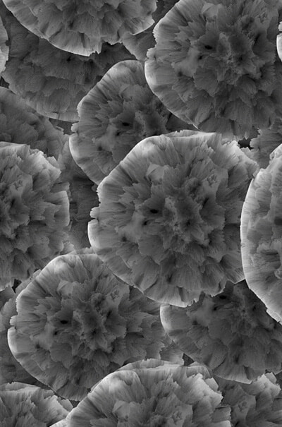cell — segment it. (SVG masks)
I'll use <instances>...</instances> for the list:
<instances>
[{"label": "cell", "mask_w": 282, "mask_h": 427, "mask_svg": "<svg viewBox=\"0 0 282 427\" xmlns=\"http://www.w3.org/2000/svg\"><path fill=\"white\" fill-rule=\"evenodd\" d=\"M212 376L222 395L219 406L230 409L231 427H282L281 389L274 374L251 383Z\"/></svg>", "instance_id": "12"}, {"label": "cell", "mask_w": 282, "mask_h": 427, "mask_svg": "<svg viewBox=\"0 0 282 427\" xmlns=\"http://www.w3.org/2000/svg\"><path fill=\"white\" fill-rule=\"evenodd\" d=\"M25 28L65 51L89 56L159 21L176 0H2Z\"/></svg>", "instance_id": "8"}, {"label": "cell", "mask_w": 282, "mask_h": 427, "mask_svg": "<svg viewBox=\"0 0 282 427\" xmlns=\"http://www.w3.org/2000/svg\"><path fill=\"white\" fill-rule=\"evenodd\" d=\"M268 167L271 174L272 196L278 198L282 194V145L271 155Z\"/></svg>", "instance_id": "16"}, {"label": "cell", "mask_w": 282, "mask_h": 427, "mask_svg": "<svg viewBox=\"0 0 282 427\" xmlns=\"http://www.w3.org/2000/svg\"><path fill=\"white\" fill-rule=\"evenodd\" d=\"M0 397V427L52 426L77 405L51 388L21 382L1 384Z\"/></svg>", "instance_id": "13"}, {"label": "cell", "mask_w": 282, "mask_h": 427, "mask_svg": "<svg viewBox=\"0 0 282 427\" xmlns=\"http://www.w3.org/2000/svg\"><path fill=\"white\" fill-rule=\"evenodd\" d=\"M221 147L175 167L150 170V193L118 229L127 265L147 296L185 307L202 294L245 279L240 224L250 174Z\"/></svg>", "instance_id": "3"}, {"label": "cell", "mask_w": 282, "mask_h": 427, "mask_svg": "<svg viewBox=\"0 0 282 427\" xmlns=\"http://www.w3.org/2000/svg\"><path fill=\"white\" fill-rule=\"evenodd\" d=\"M147 83L145 66L137 60L115 64L79 104L78 121L72 126L69 143L99 139L125 101Z\"/></svg>", "instance_id": "10"}, {"label": "cell", "mask_w": 282, "mask_h": 427, "mask_svg": "<svg viewBox=\"0 0 282 427\" xmlns=\"http://www.w3.org/2000/svg\"><path fill=\"white\" fill-rule=\"evenodd\" d=\"M0 169V259L40 268L61 255L67 241V193L51 191L61 170L42 152L4 142Z\"/></svg>", "instance_id": "5"}, {"label": "cell", "mask_w": 282, "mask_h": 427, "mask_svg": "<svg viewBox=\"0 0 282 427\" xmlns=\"http://www.w3.org/2000/svg\"><path fill=\"white\" fill-rule=\"evenodd\" d=\"M0 18L10 47L1 78L7 88L50 119L78 121L82 100L115 64L137 60L123 43H104L86 56L54 46L25 28L0 1Z\"/></svg>", "instance_id": "6"}, {"label": "cell", "mask_w": 282, "mask_h": 427, "mask_svg": "<svg viewBox=\"0 0 282 427\" xmlns=\"http://www.w3.org/2000/svg\"><path fill=\"white\" fill-rule=\"evenodd\" d=\"M185 130L200 131L173 114L147 83L125 101L99 139L69 145L77 164L99 185L142 140Z\"/></svg>", "instance_id": "9"}, {"label": "cell", "mask_w": 282, "mask_h": 427, "mask_svg": "<svg viewBox=\"0 0 282 427\" xmlns=\"http://www.w3.org/2000/svg\"><path fill=\"white\" fill-rule=\"evenodd\" d=\"M282 1L183 0L157 25L149 86L179 119L241 150L282 121Z\"/></svg>", "instance_id": "2"}, {"label": "cell", "mask_w": 282, "mask_h": 427, "mask_svg": "<svg viewBox=\"0 0 282 427\" xmlns=\"http://www.w3.org/2000/svg\"><path fill=\"white\" fill-rule=\"evenodd\" d=\"M281 145L282 121H280L251 140L249 145L241 150L261 169L269 165L271 155Z\"/></svg>", "instance_id": "15"}, {"label": "cell", "mask_w": 282, "mask_h": 427, "mask_svg": "<svg viewBox=\"0 0 282 427\" xmlns=\"http://www.w3.org/2000/svg\"><path fill=\"white\" fill-rule=\"evenodd\" d=\"M161 303L116 275L96 253H66L1 313L11 352L61 397L79 402L106 375L139 361L185 364Z\"/></svg>", "instance_id": "1"}, {"label": "cell", "mask_w": 282, "mask_h": 427, "mask_svg": "<svg viewBox=\"0 0 282 427\" xmlns=\"http://www.w3.org/2000/svg\"><path fill=\"white\" fill-rule=\"evenodd\" d=\"M278 28H282V21L280 22Z\"/></svg>", "instance_id": "18"}, {"label": "cell", "mask_w": 282, "mask_h": 427, "mask_svg": "<svg viewBox=\"0 0 282 427\" xmlns=\"http://www.w3.org/2000/svg\"><path fill=\"white\" fill-rule=\"evenodd\" d=\"M70 136L9 88H0V140L42 152L57 167Z\"/></svg>", "instance_id": "11"}, {"label": "cell", "mask_w": 282, "mask_h": 427, "mask_svg": "<svg viewBox=\"0 0 282 427\" xmlns=\"http://www.w3.org/2000/svg\"><path fill=\"white\" fill-rule=\"evenodd\" d=\"M124 379L113 411L117 427H231L230 411L204 366L139 361ZM119 369V370H121Z\"/></svg>", "instance_id": "7"}, {"label": "cell", "mask_w": 282, "mask_h": 427, "mask_svg": "<svg viewBox=\"0 0 282 427\" xmlns=\"http://www.w3.org/2000/svg\"><path fill=\"white\" fill-rule=\"evenodd\" d=\"M59 177L51 188L52 192L66 191L69 204V224L67 242L72 250L92 248L89 224L94 219L92 212L100 205L99 185L75 161L68 141L57 161Z\"/></svg>", "instance_id": "14"}, {"label": "cell", "mask_w": 282, "mask_h": 427, "mask_svg": "<svg viewBox=\"0 0 282 427\" xmlns=\"http://www.w3.org/2000/svg\"><path fill=\"white\" fill-rule=\"evenodd\" d=\"M166 332L212 375L251 383L282 372V323L245 279L227 282L215 296L202 294L185 307L161 304Z\"/></svg>", "instance_id": "4"}, {"label": "cell", "mask_w": 282, "mask_h": 427, "mask_svg": "<svg viewBox=\"0 0 282 427\" xmlns=\"http://www.w3.org/2000/svg\"><path fill=\"white\" fill-rule=\"evenodd\" d=\"M9 37L5 25L0 18V71L4 72L8 62L10 47L7 42Z\"/></svg>", "instance_id": "17"}]
</instances>
